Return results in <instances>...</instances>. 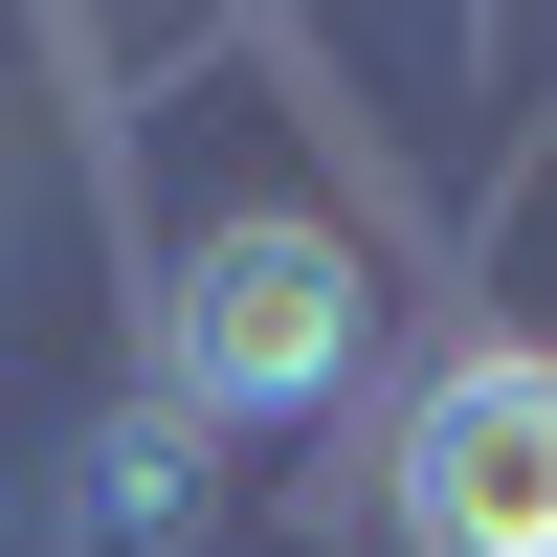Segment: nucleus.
Wrapping results in <instances>:
<instances>
[{
	"mask_svg": "<svg viewBox=\"0 0 557 557\" xmlns=\"http://www.w3.org/2000/svg\"><path fill=\"white\" fill-rule=\"evenodd\" d=\"M357 335H380V290H357V246L290 223V201L201 223V246L157 268V401L178 424H312V401L357 380Z\"/></svg>",
	"mask_w": 557,
	"mask_h": 557,
	"instance_id": "nucleus-1",
	"label": "nucleus"
},
{
	"mask_svg": "<svg viewBox=\"0 0 557 557\" xmlns=\"http://www.w3.org/2000/svg\"><path fill=\"white\" fill-rule=\"evenodd\" d=\"M380 513H401V557H557V357L535 335H469L401 380Z\"/></svg>",
	"mask_w": 557,
	"mask_h": 557,
	"instance_id": "nucleus-2",
	"label": "nucleus"
},
{
	"mask_svg": "<svg viewBox=\"0 0 557 557\" xmlns=\"http://www.w3.org/2000/svg\"><path fill=\"white\" fill-rule=\"evenodd\" d=\"M112 535H201V424H178V401H134V424H112Z\"/></svg>",
	"mask_w": 557,
	"mask_h": 557,
	"instance_id": "nucleus-3",
	"label": "nucleus"
}]
</instances>
